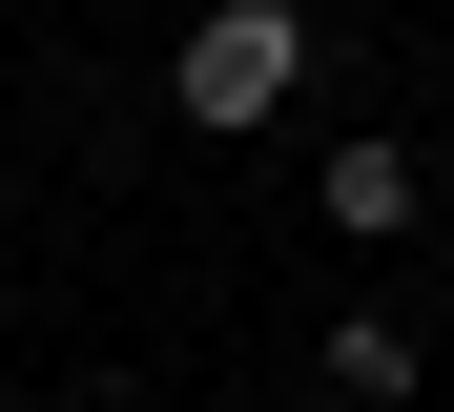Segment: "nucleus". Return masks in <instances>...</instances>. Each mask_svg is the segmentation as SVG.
I'll list each match as a JSON object with an SVG mask.
<instances>
[{
  "label": "nucleus",
  "instance_id": "nucleus-1",
  "mask_svg": "<svg viewBox=\"0 0 454 412\" xmlns=\"http://www.w3.org/2000/svg\"><path fill=\"white\" fill-rule=\"evenodd\" d=\"M289 82H310V21H289V0H207V21L166 42V104H186L207 144H248V124H289Z\"/></svg>",
  "mask_w": 454,
  "mask_h": 412
},
{
  "label": "nucleus",
  "instance_id": "nucleus-2",
  "mask_svg": "<svg viewBox=\"0 0 454 412\" xmlns=\"http://www.w3.org/2000/svg\"><path fill=\"white\" fill-rule=\"evenodd\" d=\"M310 206H331V227H413V144H331Z\"/></svg>",
  "mask_w": 454,
  "mask_h": 412
},
{
  "label": "nucleus",
  "instance_id": "nucleus-3",
  "mask_svg": "<svg viewBox=\"0 0 454 412\" xmlns=\"http://www.w3.org/2000/svg\"><path fill=\"white\" fill-rule=\"evenodd\" d=\"M331 392H351V412H393V392H413V330H393V309H351V330H331Z\"/></svg>",
  "mask_w": 454,
  "mask_h": 412
},
{
  "label": "nucleus",
  "instance_id": "nucleus-4",
  "mask_svg": "<svg viewBox=\"0 0 454 412\" xmlns=\"http://www.w3.org/2000/svg\"><path fill=\"white\" fill-rule=\"evenodd\" d=\"M124 412H145V392H124Z\"/></svg>",
  "mask_w": 454,
  "mask_h": 412
}]
</instances>
